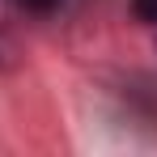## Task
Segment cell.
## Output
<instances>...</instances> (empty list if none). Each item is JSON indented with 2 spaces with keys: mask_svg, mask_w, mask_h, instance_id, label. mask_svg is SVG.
Listing matches in <instances>:
<instances>
[{
  "mask_svg": "<svg viewBox=\"0 0 157 157\" xmlns=\"http://www.w3.org/2000/svg\"><path fill=\"white\" fill-rule=\"evenodd\" d=\"M9 4L21 9V13H30V17H47V13L59 9V0H9Z\"/></svg>",
  "mask_w": 157,
  "mask_h": 157,
  "instance_id": "cell-1",
  "label": "cell"
},
{
  "mask_svg": "<svg viewBox=\"0 0 157 157\" xmlns=\"http://www.w3.org/2000/svg\"><path fill=\"white\" fill-rule=\"evenodd\" d=\"M0 68H13V34L4 26V13H0Z\"/></svg>",
  "mask_w": 157,
  "mask_h": 157,
  "instance_id": "cell-2",
  "label": "cell"
},
{
  "mask_svg": "<svg viewBox=\"0 0 157 157\" xmlns=\"http://www.w3.org/2000/svg\"><path fill=\"white\" fill-rule=\"evenodd\" d=\"M132 13L140 21H157V0H132Z\"/></svg>",
  "mask_w": 157,
  "mask_h": 157,
  "instance_id": "cell-3",
  "label": "cell"
}]
</instances>
